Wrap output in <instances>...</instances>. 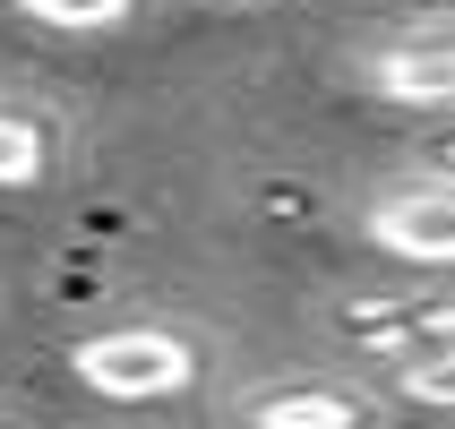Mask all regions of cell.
<instances>
[{
  "instance_id": "obj_1",
  "label": "cell",
  "mask_w": 455,
  "mask_h": 429,
  "mask_svg": "<svg viewBox=\"0 0 455 429\" xmlns=\"http://www.w3.org/2000/svg\"><path fill=\"white\" fill-rule=\"evenodd\" d=\"M69 369L103 404H164V395L198 386L206 353H198V335H180V327H103V335L69 344Z\"/></svg>"
},
{
  "instance_id": "obj_2",
  "label": "cell",
  "mask_w": 455,
  "mask_h": 429,
  "mask_svg": "<svg viewBox=\"0 0 455 429\" xmlns=\"http://www.w3.org/2000/svg\"><path fill=\"white\" fill-rule=\"evenodd\" d=\"M327 335L370 369H395L412 353H447L455 309H447V292H344L327 309Z\"/></svg>"
},
{
  "instance_id": "obj_3",
  "label": "cell",
  "mask_w": 455,
  "mask_h": 429,
  "mask_svg": "<svg viewBox=\"0 0 455 429\" xmlns=\"http://www.w3.org/2000/svg\"><path fill=\"white\" fill-rule=\"evenodd\" d=\"M361 241L387 250V258H404V266H447V258H455V189H447V172L404 180V189L370 198Z\"/></svg>"
},
{
  "instance_id": "obj_4",
  "label": "cell",
  "mask_w": 455,
  "mask_h": 429,
  "mask_svg": "<svg viewBox=\"0 0 455 429\" xmlns=\"http://www.w3.org/2000/svg\"><path fill=\"white\" fill-rule=\"evenodd\" d=\"M361 86L379 103H404V112H447L455 95V52H447V26H438L430 44L404 35V44H370L361 52Z\"/></svg>"
},
{
  "instance_id": "obj_5",
  "label": "cell",
  "mask_w": 455,
  "mask_h": 429,
  "mask_svg": "<svg viewBox=\"0 0 455 429\" xmlns=\"http://www.w3.org/2000/svg\"><path fill=\"white\" fill-rule=\"evenodd\" d=\"M241 421H258V429H370L379 395L335 386V378H292V386H258L241 404Z\"/></svg>"
},
{
  "instance_id": "obj_6",
  "label": "cell",
  "mask_w": 455,
  "mask_h": 429,
  "mask_svg": "<svg viewBox=\"0 0 455 429\" xmlns=\"http://www.w3.org/2000/svg\"><path fill=\"white\" fill-rule=\"evenodd\" d=\"M52 155H60V129L26 103H0V189H35L52 172Z\"/></svg>"
},
{
  "instance_id": "obj_7",
  "label": "cell",
  "mask_w": 455,
  "mask_h": 429,
  "mask_svg": "<svg viewBox=\"0 0 455 429\" xmlns=\"http://www.w3.org/2000/svg\"><path fill=\"white\" fill-rule=\"evenodd\" d=\"M138 0H18V18L52 26V35H103V26H121Z\"/></svg>"
},
{
  "instance_id": "obj_8",
  "label": "cell",
  "mask_w": 455,
  "mask_h": 429,
  "mask_svg": "<svg viewBox=\"0 0 455 429\" xmlns=\"http://www.w3.org/2000/svg\"><path fill=\"white\" fill-rule=\"evenodd\" d=\"M395 386H404L412 404H430V412H447V404H455V378H447V353H412V361H395Z\"/></svg>"
}]
</instances>
